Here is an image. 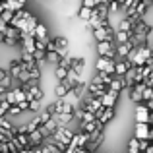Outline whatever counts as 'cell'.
I'll list each match as a JSON object with an SVG mask.
<instances>
[{
    "instance_id": "9c48e42d",
    "label": "cell",
    "mask_w": 153,
    "mask_h": 153,
    "mask_svg": "<svg viewBox=\"0 0 153 153\" xmlns=\"http://www.w3.org/2000/svg\"><path fill=\"white\" fill-rule=\"evenodd\" d=\"M14 16H16V12H12V10H4L2 12V22H6V23H12V19H14Z\"/></svg>"
},
{
    "instance_id": "5b68a950",
    "label": "cell",
    "mask_w": 153,
    "mask_h": 153,
    "mask_svg": "<svg viewBox=\"0 0 153 153\" xmlns=\"http://www.w3.org/2000/svg\"><path fill=\"white\" fill-rule=\"evenodd\" d=\"M116 95H118V91H112V89H108L107 93L101 97V101H103V105L105 107H112L114 105V101H116Z\"/></svg>"
},
{
    "instance_id": "ba28073f",
    "label": "cell",
    "mask_w": 153,
    "mask_h": 153,
    "mask_svg": "<svg viewBox=\"0 0 153 153\" xmlns=\"http://www.w3.org/2000/svg\"><path fill=\"white\" fill-rule=\"evenodd\" d=\"M60 60H62V56H60L56 51L47 52V62H51V64H60Z\"/></svg>"
},
{
    "instance_id": "6da1fadb",
    "label": "cell",
    "mask_w": 153,
    "mask_h": 153,
    "mask_svg": "<svg viewBox=\"0 0 153 153\" xmlns=\"http://www.w3.org/2000/svg\"><path fill=\"white\" fill-rule=\"evenodd\" d=\"M95 68H97V72L116 74V62H114L112 58H107V56H99L97 62H95Z\"/></svg>"
},
{
    "instance_id": "8992f818",
    "label": "cell",
    "mask_w": 153,
    "mask_h": 153,
    "mask_svg": "<svg viewBox=\"0 0 153 153\" xmlns=\"http://www.w3.org/2000/svg\"><path fill=\"white\" fill-rule=\"evenodd\" d=\"M91 16H93V8H85V6H82L79 8V12H78V18L82 19L83 23H87L91 19Z\"/></svg>"
},
{
    "instance_id": "3957f363",
    "label": "cell",
    "mask_w": 153,
    "mask_h": 153,
    "mask_svg": "<svg viewBox=\"0 0 153 153\" xmlns=\"http://www.w3.org/2000/svg\"><path fill=\"white\" fill-rule=\"evenodd\" d=\"M134 49H136V45L132 41H128V43H120V45L116 47V52H118L120 56H128Z\"/></svg>"
},
{
    "instance_id": "7a4b0ae2",
    "label": "cell",
    "mask_w": 153,
    "mask_h": 153,
    "mask_svg": "<svg viewBox=\"0 0 153 153\" xmlns=\"http://www.w3.org/2000/svg\"><path fill=\"white\" fill-rule=\"evenodd\" d=\"M95 49H97V54L99 56H107V58H114V54L118 52L114 51V45L111 41H99L95 43Z\"/></svg>"
},
{
    "instance_id": "277c9868",
    "label": "cell",
    "mask_w": 153,
    "mask_h": 153,
    "mask_svg": "<svg viewBox=\"0 0 153 153\" xmlns=\"http://www.w3.org/2000/svg\"><path fill=\"white\" fill-rule=\"evenodd\" d=\"M33 35H35V39H39V41H49V31H47V27L43 25V23H39L37 27H35V31H33Z\"/></svg>"
},
{
    "instance_id": "52a82bcc",
    "label": "cell",
    "mask_w": 153,
    "mask_h": 153,
    "mask_svg": "<svg viewBox=\"0 0 153 153\" xmlns=\"http://www.w3.org/2000/svg\"><path fill=\"white\" fill-rule=\"evenodd\" d=\"M116 41H118V45L120 43H128L132 39V31H116Z\"/></svg>"
},
{
    "instance_id": "30bf717a",
    "label": "cell",
    "mask_w": 153,
    "mask_h": 153,
    "mask_svg": "<svg viewBox=\"0 0 153 153\" xmlns=\"http://www.w3.org/2000/svg\"><path fill=\"white\" fill-rule=\"evenodd\" d=\"M0 22H2V18H0Z\"/></svg>"
}]
</instances>
